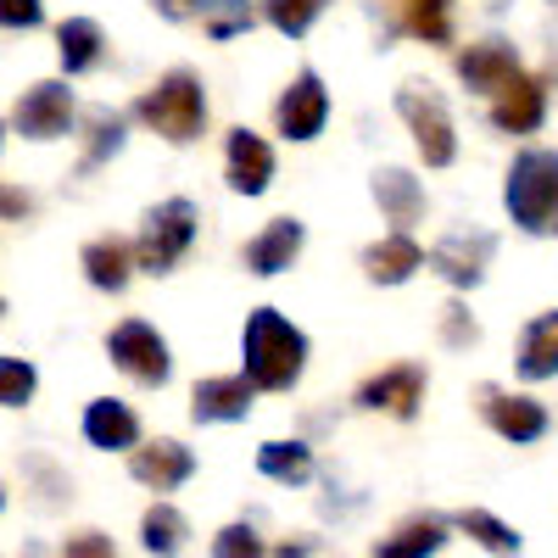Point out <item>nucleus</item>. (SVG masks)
<instances>
[{"label": "nucleus", "mask_w": 558, "mask_h": 558, "mask_svg": "<svg viewBox=\"0 0 558 558\" xmlns=\"http://www.w3.org/2000/svg\"><path fill=\"white\" fill-rule=\"evenodd\" d=\"M84 436H89V447H101V452H134V441H140V418H134L123 402L101 397V402H89V408H84Z\"/></svg>", "instance_id": "obj_16"}, {"label": "nucleus", "mask_w": 558, "mask_h": 558, "mask_svg": "<svg viewBox=\"0 0 558 558\" xmlns=\"http://www.w3.org/2000/svg\"><path fill=\"white\" fill-rule=\"evenodd\" d=\"M39 0H0V23L7 28H39Z\"/></svg>", "instance_id": "obj_35"}, {"label": "nucleus", "mask_w": 558, "mask_h": 558, "mask_svg": "<svg viewBox=\"0 0 558 558\" xmlns=\"http://www.w3.org/2000/svg\"><path fill=\"white\" fill-rule=\"evenodd\" d=\"M502 202L514 213V223L531 229V235L558 229V151H520L514 168H508Z\"/></svg>", "instance_id": "obj_2"}, {"label": "nucleus", "mask_w": 558, "mask_h": 558, "mask_svg": "<svg viewBox=\"0 0 558 558\" xmlns=\"http://www.w3.org/2000/svg\"><path fill=\"white\" fill-rule=\"evenodd\" d=\"M107 352H112V363L123 368V375L140 380V386H162L168 380V347H162V336L151 330L146 318H123L118 330L107 336Z\"/></svg>", "instance_id": "obj_6"}, {"label": "nucleus", "mask_w": 558, "mask_h": 558, "mask_svg": "<svg viewBox=\"0 0 558 558\" xmlns=\"http://www.w3.org/2000/svg\"><path fill=\"white\" fill-rule=\"evenodd\" d=\"M89 123V146H84V168H101L118 146H123V118L118 112H107V107H96L84 118Z\"/></svg>", "instance_id": "obj_29"}, {"label": "nucleus", "mask_w": 558, "mask_h": 558, "mask_svg": "<svg viewBox=\"0 0 558 558\" xmlns=\"http://www.w3.org/2000/svg\"><path fill=\"white\" fill-rule=\"evenodd\" d=\"M413 268H425V252H418L408 235H391V241H375L363 252V274L375 279V286H402Z\"/></svg>", "instance_id": "obj_20"}, {"label": "nucleus", "mask_w": 558, "mask_h": 558, "mask_svg": "<svg viewBox=\"0 0 558 558\" xmlns=\"http://www.w3.org/2000/svg\"><path fill=\"white\" fill-rule=\"evenodd\" d=\"M520 375H525V380H553V375H558V313H542V318L525 324Z\"/></svg>", "instance_id": "obj_22"}, {"label": "nucleus", "mask_w": 558, "mask_h": 558, "mask_svg": "<svg viewBox=\"0 0 558 558\" xmlns=\"http://www.w3.org/2000/svg\"><path fill=\"white\" fill-rule=\"evenodd\" d=\"M129 475L140 486H151V492H173L196 475V458L191 447H179V441H151V447H134L129 452Z\"/></svg>", "instance_id": "obj_12"}, {"label": "nucleus", "mask_w": 558, "mask_h": 558, "mask_svg": "<svg viewBox=\"0 0 558 558\" xmlns=\"http://www.w3.org/2000/svg\"><path fill=\"white\" fill-rule=\"evenodd\" d=\"M542 107H547V101H542V84L520 73V78L492 101V123H497L502 134H531V129L542 123Z\"/></svg>", "instance_id": "obj_19"}, {"label": "nucleus", "mask_w": 558, "mask_h": 558, "mask_svg": "<svg viewBox=\"0 0 558 558\" xmlns=\"http://www.w3.org/2000/svg\"><path fill=\"white\" fill-rule=\"evenodd\" d=\"M257 470L279 486H302L313 475V452L302 441H263L257 447Z\"/></svg>", "instance_id": "obj_25"}, {"label": "nucleus", "mask_w": 558, "mask_h": 558, "mask_svg": "<svg viewBox=\"0 0 558 558\" xmlns=\"http://www.w3.org/2000/svg\"><path fill=\"white\" fill-rule=\"evenodd\" d=\"M252 380L246 375H218V380H196L191 391V418L196 425H223V418H246L252 413Z\"/></svg>", "instance_id": "obj_13"}, {"label": "nucleus", "mask_w": 558, "mask_h": 558, "mask_svg": "<svg viewBox=\"0 0 558 558\" xmlns=\"http://www.w3.org/2000/svg\"><path fill=\"white\" fill-rule=\"evenodd\" d=\"M397 112L408 118L413 129V146L418 157H425L430 168H447L452 151H458V140H452V118H447V101L436 96L430 84H402L397 89Z\"/></svg>", "instance_id": "obj_5"}, {"label": "nucleus", "mask_w": 558, "mask_h": 558, "mask_svg": "<svg viewBox=\"0 0 558 558\" xmlns=\"http://www.w3.org/2000/svg\"><path fill=\"white\" fill-rule=\"evenodd\" d=\"M402 7V23L418 34V39H430V45H447V34H452V0H397Z\"/></svg>", "instance_id": "obj_28"}, {"label": "nucleus", "mask_w": 558, "mask_h": 558, "mask_svg": "<svg viewBox=\"0 0 558 558\" xmlns=\"http://www.w3.org/2000/svg\"><path fill=\"white\" fill-rule=\"evenodd\" d=\"M441 542H447V520H436V514H413V520H402V525L375 547V558H430Z\"/></svg>", "instance_id": "obj_21"}, {"label": "nucleus", "mask_w": 558, "mask_h": 558, "mask_svg": "<svg viewBox=\"0 0 558 558\" xmlns=\"http://www.w3.org/2000/svg\"><path fill=\"white\" fill-rule=\"evenodd\" d=\"M307 553V542H286V547H279V558H302Z\"/></svg>", "instance_id": "obj_38"}, {"label": "nucleus", "mask_w": 558, "mask_h": 558, "mask_svg": "<svg viewBox=\"0 0 558 558\" xmlns=\"http://www.w3.org/2000/svg\"><path fill=\"white\" fill-rule=\"evenodd\" d=\"M458 78L470 84V89H486V96H502V89L520 78L514 45H508V39H481V45H470V51L458 57Z\"/></svg>", "instance_id": "obj_10"}, {"label": "nucleus", "mask_w": 558, "mask_h": 558, "mask_svg": "<svg viewBox=\"0 0 558 558\" xmlns=\"http://www.w3.org/2000/svg\"><path fill=\"white\" fill-rule=\"evenodd\" d=\"M28 397H34V363L0 357V402H7V408H23Z\"/></svg>", "instance_id": "obj_32"}, {"label": "nucleus", "mask_w": 558, "mask_h": 558, "mask_svg": "<svg viewBox=\"0 0 558 558\" xmlns=\"http://www.w3.org/2000/svg\"><path fill=\"white\" fill-rule=\"evenodd\" d=\"M68 123H73V89L57 84V78L34 84L28 96L12 107V129L23 140H57V134H68Z\"/></svg>", "instance_id": "obj_7"}, {"label": "nucleus", "mask_w": 558, "mask_h": 558, "mask_svg": "<svg viewBox=\"0 0 558 558\" xmlns=\"http://www.w3.org/2000/svg\"><path fill=\"white\" fill-rule=\"evenodd\" d=\"M62 558H118V553H112V536L101 531H73L62 542Z\"/></svg>", "instance_id": "obj_34"}, {"label": "nucleus", "mask_w": 558, "mask_h": 558, "mask_svg": "<svg viewBox=\"0 0 558 558\" xmlns=\"http://www.w3.org/2000/svg\"><path fill=\"white\" fill-rule=\"evenodd\" d=\"M268 179H274V151H268V140H257L252 129H235V134H229V191L263 196Z\"/></svg>", "instance_id": "obj_14"}, {"label": "nucleus", "mask_w": 558, "mask_h": 558, "mask_svg": "<svg viewBox=\"0 0 558 558\" xmlns=\"http://www.w3.org/2000/svg\"><path fill=\"white\" fill-rule=\"evenodd\" d=\"M101 28L96 23H89V17H68L62 28H57V57H62V68L68 73H89V68H96L101 62Z\"/></svg>", "instance_id": "obj_23"}, {"label": "nucleus", "mask_w": 558, "mask_h": 558, "mask_svg": "<svg viewBox=\"0 0 558 558\" xmlns=\"http://www.w3.org/2000/svg\"><path fill=\"white\" fill-rule=\"evenodd\" d=\"M202 28L213 39H235L252 28V0H202Z\"/></svg>", "instance_id": "obj_30"}, {"label": "nucleus", "mask_w": 558, "mask_h": 558, "mask_svg": "<svg viewBox=\"0 0 558 558\" xmlns=\"http://www.w3.org/2000/svg\"><path fill=\"white\" fill-rule=\"evenodd\" d=\"M486 257H492V235H447L430 252V268H441L452 286H481Z\"/></svg>", "instance_id": "obj_17"}, {"label": "nucleus", "mask_w": 558, "mask_h": 558, "mask_svg": "<svg viewBox=\"0 0 558 558\" xmlns=\"http://www.w3.org/2000/svg\"><path fill=\"white\" fill-rule=\"evenodd\" d=\"M458 531H470L486 553H497V558H514L520 553V536L514 531H508L497 514H486V508H463V514H458Z\"/></svg>", "instance_id": "obj_27"}, {"label": "nucleus", "mask_w": 558, "mask_h": 558, "mask_svg": "<svg viewBox=\"0 0 558 558\" xmlns=\"http://www.w3.org/2000/svg\"><path fill=\"white\" fill-rule=\"evenodd\" d=\"M324 118H330V96H324L318 73H296L291 89H286V96H279V107H274L279 134H286V140H313V134L324 129Z\"/></svg>", "instance_id": "obj_9"}, {"label": "nucleus", "mask_w": 558, "mask_h": 558, "mask_svg": "<svg viewBox=\"0 0 558 558\" xmlns=\"http://www.w3.org/2000/svg\"><path fill=\"white\" fill-rule=\"evenodd\" d=\"M418 402H425V368L418 363H397L386 375L363 380V391H357V408H386L397 418H413Z\"/></svg>", "instance_id": "obj_11"}, {"label": "nucleus", "mask_w": 558, "mask_h": 558, "mask_svg": "<svg viewBox=\"0 0 558 558\" xmlns=\"http://www.w3.org/2000/svg\"><path fill=\"white\" fill-rule=\"evenodd\" d=\"M302 241H307V229H302L296 218H274L263 235L246 246V268H252L257 279H274L279 268H291V263H296Z\"/></svg>", "instance_id": "obj_15"}, {"label": "nucleus", "mask_w": 558, "mask_h": 558, "mask_svg": "<svg viewBox=\"0 0 558 558\" xmlns=\"http://www.w3.org/2000/svg\"><path fill=\"white\" fill-rule=\"evenodd\" d=\"M140 536H146V553H157V558H173V553H184V536H191V520H184L173 502H157V508H146V520H140Z\"/></svg>", "instance_id": "obj_26"}, {"label": "nucleus", "mask_w": 558, "mask_h": 558, "mask_svg": "<svg viewBox=\"0 0 558 558\" xmlns=\"http://www.w3.org/2000/svg\"><path fill=\"white\" fill-rule=\"evenodd\" d=\"M241 357H246V380L257 391H291L302 380V363H307V336L291 318H279L274 307H257L246 318Z\"/></svg>", "instance_id": "obj_1"}, {"label": "nucleus", "mask_w": 558, "mask_h": 558, "mask_svg": "<svg viewBox=\"0 0 558 558\" xmlns=\"http://www.w3.org/2000/svg\"><path fill=\"white\" fill-rule=\"evenodd\" d=\"M441 330H447V341H452V347H463V341H475V324H470V313H463L458 302H452V307L441 313Z\"/></svg>", "instance_id": "obj_36"}, {"label": "nucleus", "mask_w": 558, "mask_h": 558, "mask_svg": "<svg viewBox=\"0 0 558 558\" xmlns=\"http://www.w3.org/2000/svg\"><path fill=\"white\" fill-rule=\"evenodd\" d=\"M330 7V0H263V17L279 28V34H291V39H302L307 28H313V17Z\"/></svg>", "instance_id": "obj_31"}, {"label": "nucleus", "mask_w": 558, "mask_h": 558, "mask_svg": "<svg viewBox=\"0 0 558 558\" xmlns=\"http://www.w3.org/2000/svg\"><path fill=\"white\" fill-rule=\"evenodd\" d=\"M375 202L397 223V235H408V223H418V213H425V191H418V179L408 168H380L375 173Z\"/></svg>", "instance_id": "obj_18"}, {"label": "nucleus", "mask_w": 558, "mask_h": 558, "mask_svg": "<svg viewBox=\"0 0 558 558\" xmlns=\"http://www.w3.org/2000/svg\"><path fill=\"white\" fill-rule=\"evenodd\" d=\"M140 118H146L162 140H173V146H184V140H196L202 123H207V96H202V78L173 68L168 78H157V89H146L134 107Z\"/></svg>", "instance_id": "obj_3"}, {"label": "nucleus", "mask_w": 558, "mask_h": 558, "mask_svg": "<svg viewBox=\"0 0 558 558\" xmlns=\"http://www.w3.org/2000/svg\"><path fill=\"white\" fill-rule=\"evenodd\" d=\"M151 7L168 17V23H184V17H202V0H151Z\"/></svg>", "instance_id": "obj_37"}, {"label": "nucleus", "mask_w": 558, "mask_h": 558, "mask_svg": "<svg viewBox=\"0 0 558 558\" xmlns=\"http://www.w3.org/2000/svg\"><path fill=\"white\" fill-rule=\"evenodd\" d=\"M84 274H89V286H101V291H123L129 286V241H118V235L89 241L84 246Z\"/></svg>", "instance_id": "obj_24"}, {"label": "nucleus", "mask_w": 558, "mask_h": 558, "mask_svg": "<svg viewBox=\"0 0 558 558\" xmlns=\"http://www.w3.org/2000/svg\"><path fill=\"white\" fill-rule=\"evenodd\" d=\"M481 413H486V425H492L502 441H514V447L547 436V408L531 402V397H508V391H497V386H481Z\"/></svg>", "instance_id": "obj_8"}, {"label": "nucleus", "mask_w": 558, "mask_h": 558, "mask_svg": "<svg viewBox=\"0 0 558 558\" xmlns=\"http://www.w3.org/2000/svg\"><path fill=\"white\" fill-rule=\"evenodd\" d=\"M191 241H196V207L184 196H173V202L146 213V229H140V241H134V263L151 268V274H168L184 252H191Z\"/></svg>", "instance_id": "obj_4"}, {"label": "nucleus", "mask_w": 558, "mask_h": 558, "mask_svg": "<svg viewBox=\"0 0 558 558\" xmlns=\"http://www.w3.org/2000/svg\"><path fill=\"white\" fill-rule=\"evenodd\" d=\"M213 558H263V536L252 525H223L213 536Z\"/></svg>", "instance_id": "obj_33"}]
</instances>
